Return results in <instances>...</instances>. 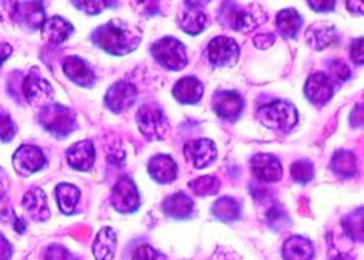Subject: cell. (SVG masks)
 <instances>
[{
    "label": "cell",
    "mask_w": 364,
    "mask_h": 260,
    "mask_svg": "<svg viewBox=\"0 0 364 260\" xmlns=\"http://www.w3.org/2000/svg\"><path fill=\"white\" fill-rule=\"evenodd\" d=\"M90 39L105 52L115 56H123L134 52L140 46L142 30L120 19H112L102 25V27H98Z\"/></svg>",
    "instance_id": "1"
},
{
    "label": "cell",
    "mask_w": 364,
    "mask_h": 260,
    "mask_svg": "<svg viewBox=\"0 0 364 260\" xmlns=\"http://www.w3.org/2000/svg\"><path fill=\"white\" fill-rule=\"evenodd\" d=\"M117 249V234L112 228H103L98 231L94 241V256L97 260H112Z\"/></svg>",
    "instance_id": "27"
},
{
    "label": "cell",
    "mask_w": 364,
    "mask_h": 260,
    "mask_svg": "<svg viewBox=\"0 0 364 260\" xmlns=\"http://www.w3.org/2000/svg\"><path fill=\"white\" fill-rule=\"evenodd\" d=\"M137 125L140 132L144 134L146 139L150 140H161L168 132V120L165 117V113L162 111V108L157 105H144L142 108L137 111Z\"/></svg>",
    "instance_id": "7"
},
{
    "label": "cell",
    "mask_w": 364,
    "mask_h": 260,
    "mask_svg": "<svg viewBox=\"0 0 364 260\" xmlns=\"http://www.w3.org/2000/svg\"><path fill=\"white\" fill-rule=\"evenodd\" d=\"M16 134V125L11 117L0 114V142H10Z\"/></svg>",
    "instance_id": "36"
},
{
    "label": "cell",
    "mask_w": 364,
    "mask_h": 260,
    "mask_svg": "<svg viewBox=\"0 0 364 260\" xmlns=\"http://www.w3.org/2000/svg\"><path fill=\"white\" fill-rule=\"evenodd\" d=\"M193 199L186 195L184 192H178V194L165 198L162 211L165 215L175 218V220H186V218H190V215L193 214Z\"/></svg>",
    "instance_id": "25"
},
{
    "label": "cell",
    "mask_w": 364,
    "mask_h": 260,
    "mask_svg": "<svg viewBox=\"0 0 364 260\" xmlns=\"http://www.w3.org/2000/svg\"><path fill=\"white\" fill-rule=\"evenodd\" d=\"M212 212L221 222H234L242 214V206L234 198L223 197L215 201Z\"/></svg>",
    "instance_id": "32"
},
{
    "label": "cell",
    "mask_w": 364,
    "mask_h": 260,
    "mask_svg": "<svg viewBox=\"0 0 364 260\" xmlns=\"http://www.w3.org/2000/svg\"><path fill=\"white\" fill-rule=\"evenodd\" d=\"M137 89L128 81H117L105 95L106 108L114 114H122L136 103Z\"/></svg>",
    "instance_id": "12"
},
{
    "label": "cell",
    "mask_w": 364,
    "mask_h": 260,
    "mask_svg": "<svg viewBox=\"0 0 364 260\" xmlns=\"http://www.w3.org/2000/svg\"><path fill=\"white\" fill-rule=\"evenodd\" d=\"M291 176L296 182L299 184H307L313 180L314 176V170L313 165L307 159H302V161H296L291 165Z\"/></svg>",
    "instance_id": "34"
},
{
    "label": "cell",
    "mask_w": 364,
    "mask_h": 260,
    "mask_svg": "<svg viewBox=\"0 0 364 260\" xmlns=\"http://www.w3.org/2000/svg\"><path fill=\"white\" fill-rule=\"evenodd\" d=\"M22 92L23 97L27 100V103H30L31 106L44 108L52 103L53 88L50 83L41 75V72L35 69V67H33L27 77L23 78Z\"/></svg>",
    "instance_id": "8"
},
{
    "label": "cell",
    "mask_w": 364,
    "mask_h": 260,
    "mask_svg": "<svg viewBox=\"0 0 364 260\" xmlns=\"http://www.w3.org/2000/svg\"><path fill=\"white\" fill-rule=\"evenodd\" d=\"M63 72L70 81L81 88H92L97 81L94 71L80 56H68L63 63Z\"/></svg>",
    "instance_id": "18"
},
{
    "label": "cell",
    "mask_w": 364,
    "mask_h": 260,
    "mask_svg": "<svg viewBox=\"0 0 364 260\" xmlns=\"http://www.w3.org/2000/svg\"><path fill=\"white\" fill-rule=\"evenodd\" d=\"M132 260H167L165 256H162L159 251H156L150 245H140L134 254H132Z\"/></svg>",
    "instance_id": "37"
},
{
    "label": "cell",
    "mask_w": 364,
    "mask_h": 260,
    "mask_svg": "<svg viewBox=\"0 0 364 260\" xmlns=\"http://www.w3.org/2000/svg\"><path fill=\"white\" fill-rule=\"evenodd\" d=\"M73 6L78 8V10H81L82 13H86L89 16H95L98 13H102L105 10H107V8L114 6L115 2H102V0H89V2H72Z\"/></svg>",
    "instance_id": "35"
},
{
    "label": "cell",
    "mask_w": 364,
    "mask_h": 260,
    "mask_svg": "<svg viewBox=\"0 0 364 260\" xmlns=\"http://www.w3.org/2000/svg\"><path fill=\"white\" fill-rule=\"evenodd\" d=\"M276 24L279 33L282 35L285 39H294L297 36V33L302 28V16L297 13L294 8H285V10L277 13Z\"/></svg>",
    "instance_id": "28"
},
{
    "label": "cell",
    "mask_w": 364,
    "mask_h": 260,
    "mask_svg": "<svg viewBox=\"0 0 364 260\" xmlns=\"http://www.w3.org/2000/svg\"><path fill=\"white\" fill-rule=\"evenodd\" d=\"M154 60L168 71H182L188 63L186 46L176 38H162L151 46Z\"/></svg>",
    "instance_id": "6"
},
{
    "label": "cell",
    "mask_w": 364,
    "mask_h": 260,
    "mask_svg": "<svg viewBox=\"0 0 364 260\" xmlns=\"http://www.w3.org/2000/svg\"><path fill=\"white\" fill-rule=\"evenodd\" d=\"M346 8L352 14L364 16V2H363V0H349V2H346Z\"/></svg>",
    "instance_id": "45"
},
{
    "label": "cell",
    "mask_w": 364,
    "mask_h": 260,
    "mask_svg": "<svg viewBox=\"0 0 364 260\" xmlns=\"http://www.w3.org/2000/svg\"><path fill=\"white\" fill-rule=\"evenodd\" d=\"M343 229L347 237L364 243V207L357 209L343 218Z\"/></svg>",
    "instance_id": "31"
},
{
    "label": "cell",
    "mask_w": 364,
    "mask_h": 260,
    "mask_svg": "<svg viewBox=\"0 0 364 260\" xmlns=\"http://www.w3.org/2000/svg\"><path fill=\"white\" fill-rule=\"evenodd\" d=\"M251 170L257 180L263 182L280 181L284 175L282 164L274 155L260 153L255 155L251 161Z\"/></svg>",
    "instance_id": "17"
},
{
    "label": "cell",
    "mask_w": 364,
    "mask_h": 260,
    "mask_svg": "<svg viewBox=\"0 0 364 260\" xmlns=\"http://www.w3.org/2000/svg\"><path fill=\"white\" fill-rule=\"evenodd\" d=\"M282 256L285 260H313L314 246L313 243L301 236L288 237L284 243Z\"/></svg>",
    "instance_id": "26"
},
{
    "label": "cell",
    "mask_w": 364,
    "mask_h": 260,
    "mask_svg": "<svg viewBox=\"0 0 364 260\" xmlns=\"http://www.w3.org/2000/svg\"><path fill=\"white\" fill-rule=\"evenodd\" d=\"M137 4V6H142V8H145V14H150V16H153L154 13H157L159 11V5H157V2H136Z\"/></svg>",
    "instance_id": "47"
},
{
    "label": "cell",
    "mask_w": 364,
    "mask_h": 260,
    "mask_svg": "<svg viewBox=\"0 0 364 260\" xmlns=\"http://www.w3.org/2000/svg\"><path fill=\"white\" fill-rule=\"evenodd\" d=\"M47 165V157L36 145H22L13 156V167L21 176H30Z\"/></svg>",
    "instance_id": "11"
},
{
    "label": "cell",
    "mask_w": 364,
    "mask_h": 260,
    "mask_svg": "<svg viewBox=\"0 0 364 260\" xmlns=\"http://www.w3.org/2000/svg\"><path fill=\"white\" fill-rule=\"evenodd\" d=\"M68 161L72 169L89 172L95 162V148L90 140H81L68 150Z\"/></svg>",
    "instance_id": "20"
},
{
    "label": "cell",
    "mask_w": 364,
    "mask_h": 260,
    "mask_svg": "<svg viewBox=\"0 0 364 260\" xmlns=\"http://www.w3.org/2000/svg\"><path fill=\"white\" fill-rule=\"evenodd\" d=\"M208 58L215 67H232L240 58V46L232 38L217 36L208 46Z\"/></svg>",
    "instance_id": "10"
},
{
    "label": "cell",
    "mask_w": 364,
    "mask_h": 260,
    "mask_svg": "<svg viewBox=\"0 0 364 260\" xmlns=\"http://www.w3.org/2000/svg\"><path fill=\"white\" fill-rule=\"evenodd\" d=\"M46 260H78L77 256H73L69 249L60 245L48 246L46 251Z\"/></svg>",
    "instance_id": "39"
},
{
    "label": "cell",
    "mask_w": 364,
    "mask_h": 260,
    "mask_svg": "<svg viewBox=\"0 0 364 260\" xmlns=\"http://www.w3.org/2000/svg\"><path fill=\"white\" fill-rule=\"evenodd\" d=\"M335 81L328 77L324 72H316L309 77L305 83V97H307L313 105L324 106L335 94Z\"/></svg>",
    "instance_id": "13"
},
{
    "label": "cell",
    "mask_w": 364,
    "mask_h": 260,
    "mask_svg": "<svg viewBox=\"0 0 364 260\" xmlns=\"http://www.w3.org/2000/svg\"><path fill=\"white\" fill-rule=\"evenodd\" d=\"M350 58L355 64L364 66V38L355 39L350 44Z\"/></svg>",
    "instance_id": "40"
},
{
    "label": "cell",
    "mask_w": 364,
    "mask_h": 260,
    "mask_svg": "<svg viewBox=\"0 0 364 260\" xmlns=\"http://www.w3.org/2000/svg\"><path fill=\"white\" fill-rule=\"evenodd\" d=\"M259 122L272 131L287 132L299 122V114L293 103L285 100H276L262 106L257 111Z\"/></svg>",
    "instance_id": "3"
},
{
    "label": "cell",
    "mask_w": 364,
    "mask_h": 260,
    "mask_svg": "<svg viewBox=\"0 0 364 260\" xmlns=\"http://www.w3.org/2000/svg\"><path fill=\"white\" fill-rule=\"evenodd\" d=\"M38 120L46 131L53 134L58 139L68 137L77 128L75 114H73L72 109L60 103H50L41 108Z\"/></svg>",
    "instance_id": "5"
},
{
    "label": "cell",
    "mask_w": 364,
    "mask_h": 260,
    "mask_svg": "<svg viewBox=\"0 0 364 260\" xmlns=\"http://www.w3.org/2000/svg\"><path fill=\"white\" fill-rule=\"evenodd\" d=\"M205 2H186L184 10L179 16V25L187 35L196 36L208 27V14L203 11Z\"/></svg>",
    "instance_id": "16"
},
{
    "label": "cell",
    "mask_w": 364,
    "mask_h": 260,
    "mask_svg": "<svg viewBox=\"0 0 364 260\" xmlns=\"http://www.w3.org/2000/svg\"><path fill=\"white\" fill-rule=\"evenodd\" d=\"M56 201L60 206V211L64 215H72L75 212V207L80 201V190L72 184L63 182L56 187Z\"/></svg>",
    "instance_id": "29"
},
{
    "label": "cell",
    "mask_w": 364,
    "mask_h": 260,
    "mask_svg": "<svg viewBox=\"0 0 364 260\" xmlns=\"http://www.w3.org/2000/svg\"><path fill=\"white\" fill-rule=\"evenodd\" d=\"M13 53V47L10 44L4 43V41H0V66H2L8 58L11 56Z\"/></svg>",
    "instance_id": "46"
},
{
    "label": "cell",
    "mask_w": 364,
    "mask_h": 260,
    "mask_svg": "<svg viewBox=\"0 0 364 260\" xmlns=\"http://www.w3.org/2000/svg\"><path fill=\"white\" fill-rule=\"evenodd\" d=\"M22 207L30 215L33 222H46L50 217V209L47 204V197L43 189L33 187L30 189L22 199Z\"/></svg>",
    "instance_id": "22"
},
{
    "label": "cell",
    "mask_w": 364,
    "mask_h": 260,
    "mask_svg": "<svg viewBox=\"0 0 364 260\" xmlns=\"http://www.w3.org/2000/svg\"><path fill=\"white\" fill-rule=\"evenodd\" d=\"M254 44L259 48H268L269 46L274 44V35H257L254 38Z\"/></svg>",
    "instance_id": "44"
},
{
    "label": "cell",
    "mask_w": 364,
    "mask_h": 260,
    "mask_svg": "<svg viewBox=\"0 0 364 260\" xmlns=\"http://www.w3.org/2000/svg\"><path fill=\"white\" fill-rule=\"evenodd\" d=\"M213 109L223 120L235 122L243 113L245 100L235 90H218L213 95Z\"/></svg>",
    "instance_id": "15"
},
{
    "label": "cell",
    "mask_w": 364,
    "mask_h": 260,
    "mask_svg": "<svg viewBox=\"0 0 364 260\" xmlns=\"http://www.w3.org/2000/svg\"><path fill=\"white\" fill-rule=\"evenodd\" d=\"M330 72H332L335 81H338V83H344L352 77L350 67L347 66L346 63L338 61V60L332 61V64H330Z\"/></svg>",
    "instance_id": "38"
},
{
    "label": "cell",
    "mask_w": 364,
    "mask_h": 260,
    "mask_svg": "<svg viewBox=\"0 0 364 260\" xmlns=\"http://www.w3.org/2000/svg\"><path fill=\"white\" fill-rule=\"evenodd\" d=\"M148 173L156 182L170 184L176 180L178 165L168 155H156L148 164Z\"/></svg>",
    "instance_id": "24"
},
{
    "label": "cell",
    "mask_w": 364,
    "mask_h": 260,
    "mask_svg": "<svg viewBox=\"0 0 364 260\" xmlns=\"http://www.w3.org/2000/svg\"><path fill=\"white\" fill-rule=\"evenodd\" d=\"M330 167L339 178H352V176L357 173V159H355L352 152H347V150H339L332 157V162Z\"/></svg>",
    "instance_id": "30"
},
{
    "label": "cell",
    "mask_w": 364,
    "mask_h": 260,
    "mask_svg": "<svg viewBox=\"0 0 364 260\" xmlns=\"http://www.w3.org/2000/svg\"><path fill=\"white\" fill-rule=\"evenodd\" d=\"M305 41L313 50H324L336 43L338 31L332 24L316 22L311 24L310 28L305 31Z\"/></svg>",
    "instance_id": "19"
},
{
    "label": "cell",
    "mask_w": 364,
    "mask_h": 260,
    "mask_svg": "<svg viewBox=\"0 0 364 260\" xmlns=\"http://www.w3.org/2000/svg\"><path fill=\"white\" fill-rule=\"evenodd\" d=\"M13 254V248L2 234H0V260H10Z\"/></svg>",
    "instance_id": "43"
},
{
    "label": "cell",
    "mask_w": 364,
    "mask_h": 260,
    "mask_svg": "<svg viewBox=\"0 0 364 260\" xmlns=\"http://www.w3.org/2000/svg\"><path fill=\"white\" fill-rule=\"evenodd\" d=\"M220 186H221L220 180L210 175L201 176V178H196L188 182V187L193 190V194L200 197H209V195L218 194Z\"/></svg>",
    "instance_id": "33"
},
{
    "label": "cell",
    "mask_w": 364,
    "mask_h": 260,
    "mask_svg": "<svg viewBox=\"0 0 364 260\" xmlns=\"http://www.w3.org/2000/svg\"><path fill=\"white\" fill-rule=\"evenodd\" d=\"M111 203L120 214H134L140 207V195L137 186L129 176H122L115 182L111 194Z\"/></svg>",
    "instance_id": "9"
},
{
    "label": "cell",
    "mask_w": 364,
    "mask_h": 260,
    "mask_svg": "<svg viewBox=\"0 0 364 260\" xmlns=\"http://www.w3.org/2000/svg\"><path fill=\"white\" fill-rule=\"evenodd\" d=\"M41 33H43V38L48 44L60 46L72 36L73 25L61 18V16H53V18L46 19L43 27H41Z\"/></svg>",
    "instance_id": "21"
},
{
    "label": "cell",
    "mask_w": 364,
    "mask_h": 260,
    "mask_svg": "<svg viewBox=\"0 0 364 260\" xmlns=\"http://www.w3.org/2000/svg\"><path fill=\"white\" fill-rule=\"evenodd\" d=\"M309 6L314 11H319V13H327V11H332L335 10L336 2L333 0H310Z\"/></svg>",
    "instance_id": "41"
},
{
    "label": "cell",
    "mask_w": 364,
    "mask_h": 260,
    "mask_svg": "<svg viewBox=\"0 0 364 260\" xmlns=\"http://www.w3.org/2000/svg\"><path fill=\"white\" fill-rule=\"evenodd\" d=\"M204 94L203 83L195 77L181 78L175 86H173V97H175L182 105H195L200 102Z\"/></svg>",
    "instance_id": "23"
},
{
    "label": "cell",
    "mask_w": 364,
    "mask_h": 260,
    "mask_svg": "<svg viewBox=\"0 0 364 260\" xmlns=\"http://www.w3.org/2000/svg\"><path fill=\"white\" fill-rule=\"evenodd\" d=\"M13 21L22 27L41 28L46 22L43 2H0V21Z\"/></svg>",
    "instance_id": "4"
},
{
    "label": "cell",
    "mask_w": 364,
    "mask_h": 260,
    "mask_svg": "<svg viewBox=\"0 0 364 260\" xmlns=\"http://www.w3.org/2000/svg\"><path fill=\"white\" fill-rule=\"evenodd\" d=\"M184 156L195 169H205L217 159V147L210 139L188 140L184 145Z\"/></svg>",
    "instance_id": "14"
},
{
    "label": "cell",
    "mask_w": 364,
    "mask_h": 260,
    "mask_svg": "<svg viewBox=\"0 0 364 260\" xmlns=\"http://www.w3.org/2000/svg\"><path fill=\"white\" fill-rule=\"evenodd\" d=\"M350 123L353 127H363L364 125V102L355 106L353 113L350 115Z\"/></svg>",
    "instance_id": "42"
},
{
    "label": "cell",
    "mask_w": 364,
    "mask_h": 260,
    "mask_svg": "<svg viewBox=\"0 0 364 260\" xmlns=\"http://www.w3.org/2000/svg\"><path fill=\"white\" fill-rule=\"evenodd\" d=\"M267 11L257 4L240 5L237 2H225L220 8V21L230 30L247 33L267 22Z\"/></svg>",
    "instance_id": "2"
}]
</instances>
